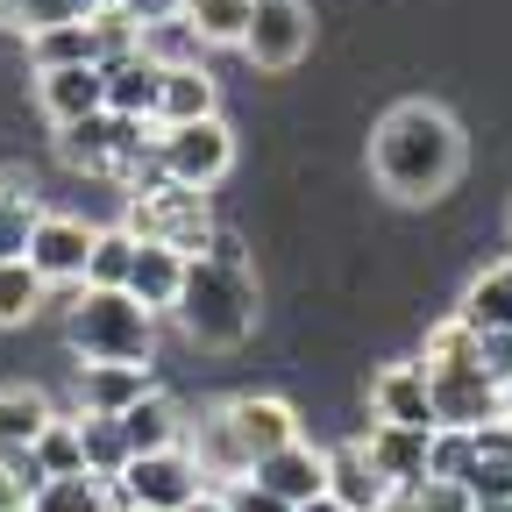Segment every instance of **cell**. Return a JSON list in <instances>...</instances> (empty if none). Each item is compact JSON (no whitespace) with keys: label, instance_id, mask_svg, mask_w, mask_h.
Returning <instances> with one entry per match:
<instances>
[{"label":"cell","instance_id":"cell-1","mask_svg":"<svg viewBox=\"0 0 512 512\" xmlns=\"http://www.w3.org/2000/svg\"><path fill=\"white\" fill-rule=\"evenodd\" d=\"M370 171L392 200H441L448 185L463 178V128L456 114H441L434 100H406L377 121L370 136Z\"/></svg>","mask_w":512,"mask_h":512},{"label":"cell","instance_id":"cell-2","mask_svg":"<svg viewBox=\"0 0 512 512\" xmlns=\"http://www.w3.org/2000/svg\"><path fill=\"white\" fill-rule=\"evenodd\" d=\"M178 328L200 349H242L256 328V278L242 264V249L221 235L207 256L185 264V292H178Z\"/></svg>","mask_w":512,"mask_h":512},{"label":"cell","instance_id":"cell-3","mask_svg":"<svg viewBox=\"0 0 512 512\" xmlns=\"http://www.w3.org/2000/svg\"><path fill=\"white\" fill-rule=\"evenodd\" d=\"M72 349L79 363H150L157 349V313H143L128 292H79L72 306Z\"/></svg>","mask_w":512,"mask_h":512},{"label":"cell","instance_id":"cell-4","mask_svg":"<svg viewBox=\"0 0 512 512\" xmlns=\"http://www.w3.org/2000/svg\"><path fill=\"white\" fill-rule=\"evenodd\" d=\"M121 235L128 242H164L178 256H207L221 235H214V214L192 185H157V192H128V214H121Z\"/></svg>","mask_w":512,"mask_h":512},{"label":"cell","instance_id":"cell-5","mask_svg":"<svg viewBox=\"0 0 512 512\" xmlns=\"http://www.w3.org/2000/svg\"><path fill=\"white\" fill-rule=\"evenodd\" d=\"M235 164V136H228V121H192V128H157V171L164 185H192V192H207L221 185Z\"/></svg>","mask_w":512,"mask_h":512},{"label":"cell","instance_id":"cell-6","mask_svg":"<svg viewBox=\"0 0 512 512\" xmlns=\"http://www.w3.org/2000/svg\"><path fill=\"white\" fill-rule=\"evenodd\" d=\"M427 377V399H434V427H456V434H484L505 420L498 406V384L477 363H420Z\"/></svg>","mask_w":512,"mask_h":512},{"label":"cell","instance_id":"cell-7","mask_svg":"<svg viewBox=\"0 0 512 512\" xmlns=\"http://www.w3.org/2000/svg\"><path fill=\"white\" fill-rule=\"evenodd\" d=\"M200 491H214L207 477H200V463L185 456V448H164V456H136L121 470V484H114V505H143V512H185Z\"/></svg>","mask_w":512,"mask_h":512},{"label":"cell","instance_id":"cell-8","mask_svg":"<svg viewBox=\"0 0 512 512\" xmlns=\"http://www.w3.org/2000/svg\"><path fill=\"white\" fill-rule=\"evenodd\" d=\"M306 43H313L306 0H256L249 36H242V57L256 64V72H292V64L306 57Z\"/></svg>","mask_w":512,"mask_h":512},{"label":"cell","instance_id":"cell-9","mask_svg":"<svg viewBox=\"0 0 512 512\" xmlns=\"http://www.w3.org/2000/svg\"><path fill=\"white\" fill-rule=\"evenodd\" d=\"M93 242H100L93 221H79V214H43L36 235H29V271H36L43 285H86Z\"/></svg>","mask_w":512,"mask_h":512},{"label":"cell","instance_id":"cell-10","mask_svg":"<svg viewBox=\"0 0 512 512\" xmlns=\"http://www.w3.org/2000/svg\"><path fill=\"white\" fill-rule=\"evenodd\" d=\"M221 413H228L235 441L249 448V463H264V456H278V448L306 441V434H299V413H292V399H278V392H242V399H228Z\"/></svg>","mask_w":512,"mask_h":512},{"label":"cell","instance_id":"cell-11","mask_svg":"<svg viewBox=\"0 0 512 512\" xmlns=\"http://www.w3.org/2000/svg\"><path fill=\"white\" fill-rule=\"evenodd\" d=\"M150 392V363H79V420H121Z\"/></svg>","mask_w":512,"mask_h":512},{"label":"cell","instance_id":"cell-12","mask_svg":"<svg viewBox=\"0 0 512 512\" xmlns=\"http://www.w3.org/2000/svg\"><path fill=\"white\" fill-rule=\"evenodd\" d=\"M370 420H377V427H413V434H434V399H427L420 363H384V370L370 377Z\"/></svg>","mask_w":512,"mask_h":512},{"label":"cell","instance_id":"cell-13","mask_svg":"<svg viewBox=\"0 0 512 512\" xmlns=\"http://www.w3.org/2000/svg\"><path fill=\"white\" fill-rule=\"evenodd\" d=\"M249 477L264 484V491H278V498L299 512V505H313V498H328V448L292 441V448H278V456H264Z\"/></svg>","mask_w":512,"mask_h":512},{"label":"cell","instance_id":"cell-14","mask_svg":"<svg viewBox=\"0 0 512 512\" xmlns=\"http://www.w3.org/2000/svg\"><path fill=\"white\" fill-rule=\"evenodd\" d=\"M36 107L57 128L93 121V114H107V72H100V64H79V72H43L36 79Z\"/></svg>","mask_w":512,"mask_h":512},{"label":"cell","instance_id":"cell-15","mask_svg":"<svg viewBox=\"0 0 512 512\" xmlns=\"http://www.w3.org/2000/svg\"><path fill=\"white\" fill-rule=\"evenodd\" d=\"M427 441H434V434H413V427H377V420H370L363 456H370V470L392 484V491H420V484H427Z\"/></svg>","mask_w":512,"mask_h":512},{"label":"cell","instance_id":"cell-16","mask_svg":"<svg viewBox=\"0 0 512 512\" xmlns=\"http://www.w3.org/2000/svg\"><path fill=\"white\" fill-rule=\"evenodd\" d=\"M185 264H192V256H178V249H164V242H136V271H128V299H136L143 313H178Z\"/></svg>","mask_w":512,"mask_h":512},{"label":"cell","instance_id":"cell-17","mask_svg":"<svg viewBox=\"0 0 512 512\" xmlns=\"http://www.w3.org/2000/svg\"><path fill=\"white\" fill-rule=\"evenodd\" d=\"M157 107H164V64H150L143 50L121 57V64H107V114L157 128Z\"/></svg>","mask_w":512,"mask_h":512},{"label":"cell","instance_id":"cell-18","mask_svg":"<svg viewBox=\"0 0 512 512\" xmlns=\"http://www.w3.org/2000/svg\"><path fill=\"white\" fill-rule=\"evenodd\" d=\"M328 498H342L349 512H384L399 491L384 484L377 470H370V456H363V441H342V448H328Z\"/></svg>","mask_w":512,"mask_h":512},{"label":"cell","instance_id":"cell-19","mask_svg":"<svg viewBox=\"0 0 512 512\" xmlns=\"http://www.w3.org/2000/svg\"><path fill=\"white\" fill-rule=\"evenodd\" d=\"M185 456L200 463V477H221V491L235 484V477H249L256 463H249V448L235 441V427H228V413L214 406L200 427H192V441H185Z\"/></svg>","mask_w":512,"mask_h":512},{"label":"cell","instance_id":"cell-20","mask_svg":"<svg viewBox=\"0 0 512 512\" xmlns=\"http://www.w3.org/2000/svg\"><path fill=\"white\" fill-rule=\"evenodd\" d=\"M456 320H463L470 335H498V328H512V256L470 278V292H463Z\"/></svg>","mask_w":512,"mask_h":512},{"label":"cell","instance_id":"cell-21","mask_svg":"<svg viewBox=\"0 0 512 512\" xmlns=\"http://www.w3.org/2000/svg\"><path fill=\"white\" fill-rule=\"evenodd\" d=\"M121 441H128V456H164V448H185V420L171 399H143V406H128L121 413Z\"/></svg>","mask_w":512,"mask_h":512},{"label":"cell","instance_id":"cell-22","mask_svg":"<svg viewBox=\"0 0 512 512\" xmlns=\"http://www.w3.org/2000/svg\"><path fill=\"white\" fill-rule=\"evenodd\" d=\"M50 420H57V406L36 384H0V448H36Z\"/></svg>","mask_w":512,"mask_h":512},{"label":"cell","instance_id":"cell-23","mask_svg":"<svg viewBox=\"0 0 512 512\" xmlns=\"http://www.w3.org/2000/svg\"><path fill=\"white\" fill-rule=\"evenodd\" d=\"M192 121H214V79L200 64L164 72V107H157V128H192Z\"/></svg>","mask_w":512,"mask_h":512},{"label":"cell","instance_id":"cell-24","mask_svg":"<svg viewBox=\"0 0 512 512\" xmlns=\"http://www.w3.org/2000/svg\"><path fill=\"white\" fill-rule=\"evenodd\" d=\"M29 64H36V79H43V72H79V64H100V57H93V29H86V22L36 29V36H29Z\"/></svg>","mask_w":512,"mask_h":512},{"label":"cell","instance_id":"cell-25","mask_svg":"<svg viewBox=\"0 0 512 512\" xmlns=\"http://www.w3.org/2000/svg\"><path fill=\"white\" fill-rule=\"evenodd\" d=\"M249 15H256V0H185V15H178V22L200 36V50H207V43H235V50H242Z\"/></svg>","mask_w":512,"mask_h":512},{"label":"cell","instance_id":"cell-26","mask_svg":"<svg viewBox=\"0 0 512 512\" xmlns=\"http://www.w3.org/2000/svg\"><path fill=\"white\" fill-rule=\"evenodd\" d=\"M79 434H86V477L114 491L121 470L136 463V456H128V441H121V420H79Z\"/></svg>","mask_w":512,"mask_h":512},{"label":"cell","instance_id":"cell-27","mask_svg":"<svg viewBox=\"0 0 512 512\" xmlns=\"http://www.w3.org/2000/svg\"><path fill=\"white\" fill-rule=\"evenodd\" d=\"M36 463H43V477H86V434H79L72 413H57V420L43 427Z\"/></svg>","mask_w":512,"mask_h":512},{"label":"cell","instance_id":"cell-28","mask_svg":"<svg viewBox=\"0 0 512 512\" xmlns=\"http://www.w3.org/2000/svg\"><path fill=\"white\" fill-rule=\"evenodd\" d=\"M128 271H136V242L121 228H100L93 264H86V292H128Z\"/></svg>","mask_w":512,"mask_h":512},{"label":"cell","instance_id":"cell-29","mask_svg":"<svg viewBox=\"0 0 512 512\" xmlns=\"http://www.w3.org/2000/svg\"><path fill=\"white\" fill-rule=\"evenodd\" d=\"M86 29H93V57H100V72H107V64H121V57H136V50H143V29L128 22V15L114 8V0H100V8L86 15Z\"/></svg>","mask_w":512,"mask_h":512},{"label":"cell","instance_id":"cell-30","mask_svg":"<svg viewBox=\"0 0 512 512\" xmlns=\"http://www.w3.org/2000/svg\"><path fill=\"white\" fill-rule=\"evenodd\" d=\"M29 512H114V491L93 484V477H50L29 498Z\"/></svg>","mask_w":512,"mask_h":512},{"label":"cell","instance_id":"cell-31","mask_svg":"<svg viewBox=\"0 0 512 512\" xmlns=\"http://www.w3.org/2000/svg\"><path fill=\"white\" fill-rule=\"evenodd\" d=\"M100 8V0H0V22H15V29H57V22H86Z\"/></svg>","mask_w":512,"mask_h":512},{"label":"cell","instance_id":"cell-32","mask_svg":"<svg viewBox=\"0 0 512 512\" xmlns=\"http://www.w3.org/2000/svg\"><path fill=\"white\" fill-rule=\"evenodd\" d=\"M43 278L29 271V264H0V328H22V320L43 306Z\"/></svg>","mask_w":512,"mask_h":512},{"label":"cell","instance_id":"cell-33","mask_svg":"<svg viewBox=\"0 0 512 512\" xmlns=\"http://www.w3.org/2000/svg\"><path fill=\"white\" fill-rule=\"evenodd\" d=\"M470 470H477V434L434 427V441H427V477H448V484H463Z\"/></svg>","mask_w":512,"mask_h":512},{"label":"cell","instance_id":"cell-34","mask_svg":"<svg viewBox=\"0 0 512 512\" xmlns=\"http://www.w3.org/2000/svg\"><path fill=\"white\" fill-rule=\"evenodd\" d=\"M36 221H43L36 200H22V192H8V200H0V264H29V235H36Z\"/></svg>","mask_w":512,"mask_h":512},{"label":"cell","instance_id":"cell-35","mask_svg":"<svg viewBox=\"0 0 512 512\" xmlns=\"http://www.w3.org/2000/svg\"><path fill=\"white\" fill-rule=\"evenodd\" d=\"M143 57L164 64V72H185V64H200V36L185 22H157V29H143Z\"/></svg>","mask_w":512,"mask_h":512},{"label":"cell","instance_id":"cell-36","mask_svg":"<svg viewBox=\"0 0 512 512\" xmlns=\"http://www.w3.org/2000/svg\"><path fill=\"white\" fill-rule=\"evenodd\" d=\"M406 498H413V512H477L470 484H448V477H427V484L406 491Z\"/></svg>","mask_w":512,"mask_h":512},{"label":"cell","instance_id":"cell-37","mask_svg":"<svg viewBox=\"0 0 512 512\" xmlns=\"http://www.w3.org/2000/svg\"><path fill=\"white\" fill-rule=\"evenodd\" d=\"M221 505H228V512H292V505H285L278 491H264L256 477H235V484L221 491Z\"/></svg>","mask_w":512,"mask_h":512},{"label":"cell","instance_id":"cell-38","mask_svg":"<svg viewBox=\"0 0 512 512\" xmlns=\"http://www.w3.org/2000/svg\"><path fill=\"white\" fill-rule=\"evenodd\" d=\"M0 470L15 477V491H22V498H36V491L50 484V477H43V463H36V448H0Z\"/></svg>","mask_w":512,"mask_h":512},{"label":"cell","instance_id":"cell-39","mask_svg":"<svg viewBox=\"0 0 512 512\" xmlns=\"http://www.w3.org/2000/svg\"><path fill=\"white\" fill-rule=\"evenodd\" d=\"M477 370H484L491 384H505V377H512V328H498V335H477Z\"/></svg>","mask_w":512,"mask_h":512},{"label":"cell","instance_id":"cell-40","mask_svg":"<svg viewBox=\"0 0 512 512\" xmlns=\"http://www.w3.org/2000/svg\"><path fill=\"white\" fill-rule=\"evenodd\" d=\"M114 8L136 22V29H157V22H178L185 15V0H114Z\"/></svg>","mask_w":512,"mask_h":512},{"label":"cell","instance_id":"cell-41","mask_svg":"<svg viewBox=\"0 0 512 512\" xmlns=\"http://www.w3.org/2000/svg\"><path fill=\"white\" fill-rule=\"evenodd\" d=\"M22 505H29V498L15 491V477H8V470H0V512H22Z\"/></svg>","mask_w":512,"mask_h":512},{"label":"cell","instance_id":"cell-42","mask_svg":"<svg viewBox=\"0 0 512 512\" xmlns=\"http://www.w3.org/2000/svg\"><path fill=\"white\" fill-rule=\"evenodd\" d=\"M185 512H228V505H221V491H200V498H192Z\"/></svg>","mask_w":512,"mask_h":512},{"label":"cell","instance_id":"cell-43","mask_svg":"<svg viewBox=\"0 0 512 512\" xmlns=\"http://www.w3.org/2000/svg\"><path fill=\"white\" fill-rule=\"evenodd\" d=\"M299 512H349L342 498H313V505H299Z\"/></svg>","mask_w":512,"mask_h":512},{"label":"cell","instance_id":"cell-44","mask_svg":"<svg viewBox=\"0 0 512 512\" xmlns=\"http://www.w3.org/2000/svg\"><path fill=\"white\" fill-rule=\"evenodd\" d=\"M498 406H505V420H512V377H505V384H498Z\"/></svg>","mask_w":512,"mask_h":512},{"label":"cell","instance_id":"cell-45","mask_svg":"<svg viewBox=\"0 0 512 512\" xmlns=\"http://www.w3.org/2000/svg\"><path fill=\"white\" fill-rule=\"evenodd\" d=\"M114 512H143V505H114Z\"/></svg>","mask_w":512,"mask_h":512},{"label":"cell","instance_id":"cell-46","mask_svg":"<svg viewBox=\"0 0 512 512\" xmlns=\"http://www.w3.org/2000/svg\"><path fill=\"white\" fill-rule=\"evenodd\" d=\"M0 200H8V178H0Z\"/></svg>","mask_w":512,"mask_h":512},{"label":"cell","instance_id":"cell-47","mask_svg":"<svg viewBox=\"0 0 512 512\" xmlns=\"http://www.w3.org/2000/svg\"><path fill=\"white\" fill-rule=\"evenodd\" d=\"M505 228H512V214H505Z\"/></svg>","mask_w":512,"mask_h":512},{"label":"cell","instance_id":"cell-48","mask_svg":"<svg viewBox=\"0 0 512 512\" xmlns=\"http://www.w3.org/2000/svg\"><path fill=\"white\" fill-rule=\"evenodd\" d=\"M22 512H29V505H22Z\"/></svg>","mask_w":512,"mask_h":512}]
</instances>
